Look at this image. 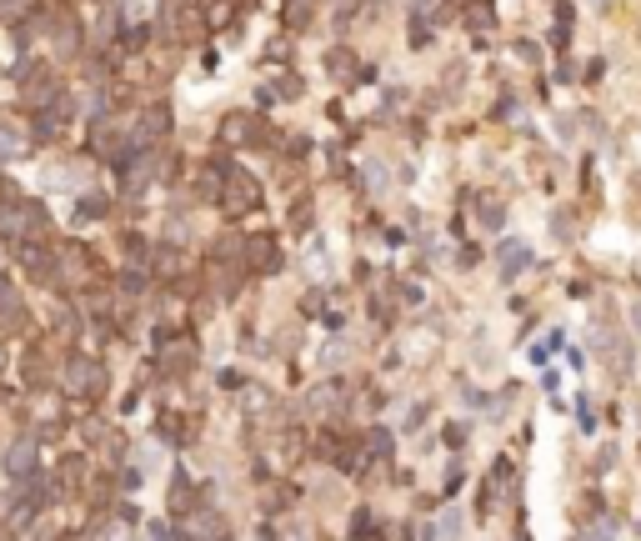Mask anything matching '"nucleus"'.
I'll return each instance as SVG.
<instances>
[{
  "mask_svg": "<svg viewBox=\"0 0 641 541\" xmlns=\"http://www.w3.org/2000/svg\"><path fill=\"white\" fill-rule=\"evenodd\" d=\"M526 266H531V246L506 241V246H501V276H516V271H526Z\"/></svg>",
  "mask_w": 641,
  "mask_h": 541,
  "instance_id": "f257e3e1",
  "label": "nucleus"
}]
</instances>
